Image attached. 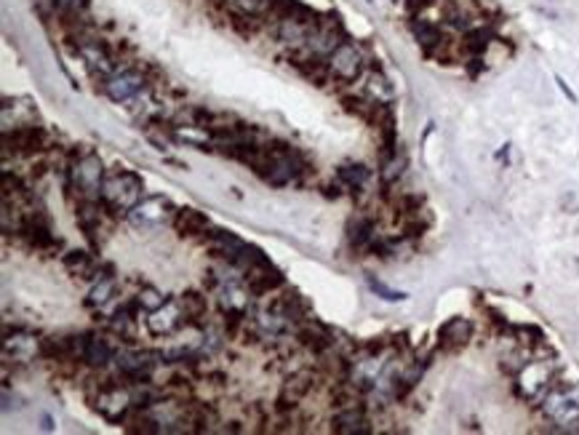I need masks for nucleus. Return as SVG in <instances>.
Masks as SVG:
<instances>
[{"label":"nucleus","mask_w":579,"mask_h":435,"mask_svg":"<svg viewBox=\"0 0 579 435\" xmlns=\"http://www.w3.org/2000/svg\"><path fill=\"white\" fill-rule=\"evenodd\" d=\"M142 193H144V182L137 171H115L110 174L102 184V206L107 211H113L117 217H128L137 203L142 200Z\"/></svg>","instance_id":"f257e3e1"},{"label":"nucleus","mask_w":579,"mask_h":435,"mask_svg":"<svg viewBox=\"0 0 579 435\" xmlns=\"http://www.w3.org/2000/svg\"><path fill=\"white\" fill-rule=\"evenodd\" d=\"M315 385V374L313 371H307V368H299V371H294L286 382H283V388H280V395H278V412H289V409H294L297 403L313 390Z\"/></svg>","instance_id":"ddd939ff"},{"label":"nucleus","mask_w":579,"mask_h":435,"mask_svg":"<svg viewBox=\"0 0 579 435\" xmlns=\"http://www.w3.org/2000/svg\"><path fill=\"white\" fill-rule=\"evenodd\" d=\"M144 83H147V78H144L142 69H134V67L117 69V72H113L105 81V94H107V99L120 104V102L134 99V96L144 89Z\"/></svg>","instance_id":"1a4fd4ad"},{"label":"nucleus","mask_w":579,"mask_h":435,"mask_svg":"<svg viewBox=\"0 0 579 435\" xmlns=\"http://www.w3.org/2000/svg\"><path fill=\"white\" fill-rule=\"evenodd\" d=\"M40 347H43V342L38 339V337H33L30 332H13V334H6V339H3V355H6V361H19V363H27V361H33L35 355H40Z\"/></svg>","instance_id":"2eb2a0df"},{"label":"nucleus","mask_w":579,"mask_h":435,"mask_svg":"<svg viewBox=\"0 0 579 435\" xmlns=\"http://www.w3.org/2000/svg\"><path fill=\"white\" fill-rule=\"evenodd\" d=\"M348 238L352 249H371V243L377 241V227L369 217H355L348 225Z\"/></svg>","instance_id":"aec40b11"},{"label":"nucleus","mask_w":579,"mask_h":435,"mask_svg":"<svg viewBox=\"0 0 579 435\" xmlns=\"http://www.w3.org/2000/svg\"><path fill=\"white\" fill-rule=\"evenodd\" d=\"M115 288H117L115 278H96V283H93L91 291H88L86 305H88V307H105L107 302L115 297Z\"/></svg>","instance_id":"a878e982"},{"label":"nucleus","mask_w":579,"mask_h":435,"mask_svg":"<svg viewBox=\"0 0 579 435\" xmlns=\"http://www.w3.org/2000/svg\"><path fill=\"white\" fill-rule=\"evenodd\" d=\"M369 288L377 294V297H382L384 302H403V299H408L406 291H395V288L384 286L382 281H377V278H369Z\"/></svg>","instance_id":"72a5a7b5"},{"label":"nucleus","mask_w":579,"mask_h":435,"mask_svg":"<svg viewBox=\"0 0 579 435\" xmlns=\"http://www.w3.org/2000/svg\"><path fill=\"white\" fill-rule=\"evenodd\" d=\"M187 323H190V318H187L179 297H168L158 310L147 312V329L152 337H174Z\"/></svg>","instance_id":"0eeeda50"},{"label":"nucleus","mask_w":579,"mask_h":435,"mask_svg":"<svg viewBox=\"0 0 579 435\" xmlns=\"http://www.w3.org/2000/svg\"><path fill=\"white\" fill-rule=\"evenodd\" d=\"M406 166H408V155H406V149H395L393 155L382 158L379 179H382L384 187H390V184L398 182V179H401V176L406 174Z\"/></svg>","instance_id":"393cba45"},{"label":"nucleus","mask_w":579,"mask_h":435,"mask_svg":"<svg viewBox=\"0 0 579 435\" xmlns=\"http://www.w3.org/2000/svg\"><path fill=\"white\" fill-rule=\"evenodd\" d=\"M113 358H115V350H113V344L107 342L105 337H88V342H86V355H83V361H86L88 366L102 368V366H107Z\"/></svg>","instance_id":"4be33fe9"},{"label":"nucleus","mask_w":579,"mask_h":435,"mask_svg":"<svg viewBox=\"0 0 579 435\" xmlns=\"http://www.w3.org/2000/svg\"><path fill=\"white\" fill-rule=\"evenodd\" d=\"M243 275H246L243 283L248 286V291H251L254 297H265V294L283 286V275H280V270H275V267L270 264V259L251 264Z\"/></svg>","instance_id":"f8f14e48"},{"label":"nucleus","mask_w":579,"mask_h":435,"mask_svg":"<svg viewBox=\"0 0 579 435\" xmlns=\"http://www.w3.org/2000/svg\"><path fill=\"white\" fill-rule=\"evenodd\" d=\"M336 176H339V182L342 184H348L350 190H360L363 184L369 182L371 174L363 163H348V166H339Z\"/></svg>","instance_id":"cd10ccee"},{"label":"nucleus","mask_w":579,"mask_h":435,"mask_svg":"<svg viewBox=\"0 0 579 435\" xmlns=\"http://www.w3.org/2000/svg\"><path fill=\"white\" fill-rule=\"evenodd\" d=\"M414 38L425 51H432V48H438L443 43V33H440L438 24L432 22H414Z\"/></svg>","instance_id":"c85d7f7f"},{"label":"nucleus","mask_w":579,"mask_h":435,"mask_svg":"<svg viewBox=\"0 0 579 435\" xmlns=\"http://www.w3.org/2000/svg\"><path fill=\"white\" fill-rule=\"evenodd\" d=\"M174 214H176V208L168 198L152 195V198H142L139 203H137V208L128 214V222H131L134 227H142V230L161 227L166 222H174Z\"/></svg>","instance_id":"423d86ee"},{"label":"nucleus","mask_w":579,"mask_h":435,"mask_svg":"<svg viewBox=\"0 0 579 435\" xmlns=\"http://www.w3.org/2000/svg\"><path fill=\"white\" fill-rule=\"evenodd\" d=\"M331 430L342 435L369 433V419H366V414L360 412V409H355V406H342V409L334 414V419H331Z\"/></svg>","instance_id":"a211bd4d"},{"label":"nucleus","mask_w":579,"mask_h":435,"mask_svg":"<svg viewBox=\"0 0 579 435\" xmlns=\"http://www.w3.org/2000/svg\"><path fill=\"white\" fill-rule=\"evenodd\" d=\"M491 38H494V33L488 30V27H475V30H467L464 33V48L470 51V54H483L488 48V43H491Z\"/></svg>","instance_id":"c756f323"},{"label":"nucleus","mask_w":579,"mask_h":435,"mask_svg":"<svg viewBox=\"0 0 579 435\" xmlns=\"http://www.w3.org/2000/svg\"><path fill=\"white\" fill-rule=\"evenodd\" d=\"M134 302H137V307L144 310V312H152V310H158L166 302V297H163L161 291L155 286H142L139 294L134 297Z\"/></svg>","instance_id":"2f4dec72"},{"label":"nucleus","mask_w":579,"mask_h":435,"mask_svg":"<svg viewBox=\"0 0 579 435\" xmlns=\"http://www.w3.org/2000/svg\"><path fill=\"white\" fill-rule=\"evenodd\" d=\"M179 302H182V307H185L190 323L200 321V318L206 315V297H203V294H197V291H185V294L179 297Z\"/></svg>","instance_id":"7c9ffc66"},{"label":"nucleus","mask_w":579,"mask_h":435,"mask_svg":"<svg viewBox=\"0 0 579 435\" xmlns=\"http://www.w3.org/2000/svg\"><path fill=\"white\" fill-rule=\"evenodd\" d=\"M251 291L248 286L238 283V281H230V283H222L219 286V305L222 312H238V315H246L248 312V305H251Z\"/></svg>","instance_id":"dca6fc26"},{"label":"nucleus","mask_w":579,"mask_h":435,"mask_svg":"<svg viewBox=\"0 0 579 435\" xmlns=\"http://www.w3.org/2000/svg\"><path fill=\"white\" fill-rule=\"evenodd\" d=\"M64 270L75 275V278H99L93 256L88 252H83V249H72V252L64 254Z\"/></svg>","instance_id":"412c9836"},{"label":"nucleus","mask_w":579,"mask_h":435,"mask_svg":"<svg viewBox=\"0 0 579 435\" xmlns=\"http://www.w3.org/2000/svg\"><path fill=\"white\" fill-rule=\"evenodd\" d=\"M515 339H518V344L521 347H537V344H542V332L537 329V326H515Z\"/></svg>","instance_id":"473e14b6"},{"label":"nucleus","mask_w":579,"mask_h":435,"mask_svg":"<svg viewBox=\"0 0 579 435\" xmlns=\"http://www.w3.org/2000/svg\"><path fill=\"white\" fill-rule=\"evenodd\" d=\"M363 94L369 96L371 102H377V104H390L395 99L393 83L387 81L382 72H371L369 78H366V89H363Z\"/></svg>","instance_id":"b1692460"},{"label":"nucleus","mask_w":579,"mask_h":435,"mask_svg":"<svg viewBox=\"0 0 579 435\" xmlns=\"http://www.w3.org/2000/svg\"><path fill=\"white\" fill-rule=\"evenodd\" d=\"M556 385V363L553 361H529L526 366L515 374V390L526 401H542L547 390Z\"/></svg>","instance_id":"20e7f679"},{"label":"nucleus","mask_w":579,"mask_h":435,"mask_svg":"<svg viewBox=\"0 0 579 435\" xmlns=\"http://www.w3.org/2000/svg\"><path fill=\"white\" fill-rule=\"evenodd\" d=\"M93 409L105 417L107 422H126L128 412L134 409V390L126 388V385H110V388H102L96 401H93Z\"/></svg>","instance_id":"39448f33"},{"label":"nucleus","mask_w":579,"mask_h":435,"mask_svg":"<svg viewBox=\"0 0 579 435\" xmlns=\"http://www.w3.org/2000/svg\"><path fill=\"white\" fill-rule=\"evenodd\" d=\"M326 62H328V72L334 75L336 81H345V83L358 81L360 75H363V67H366L360 48L348 43V40H342Z\"/></svg>","instance_id":"6e6552de"},{"label":"nucleus","mask_w":579,"mask_h":435,"mask_svg":"<svg viewBox=\"0 0 579 435\" xmlns=\"http://www.w3.org/2000/svg\"><path fill=\"white\" fill-rule=\"evenodd\" d=\"M438 339H440V347L446 350H457V347H464V344L473 339V321L467 318H449L438 329Z\"/></svg>","instance_id":"f3484780"},{"label":"nucleus","mask_w":579,"mask_h":435,"mask_svg":"<svg viewBox=\"0 0 579 435\" xmlns=\"http://www.w3.org/2000/svg\"><path fill=\"white\" fill-rule=\"evenodd\" d=\"M137 302H131V305H126V307H120L110 318V332L115 334V337H120V339H126V342H131L134 339V326H137Z\"/></svg>","instance_id":"5701e85b"},{"label":"nucleus","mask_w":579,"mask_h":435,"mask_svg":"<svg viewBox=\"0 0 579 435\" xmlns=\"http://www.w3.org/2000/svg\"><path fill=\"white\" fill-rule=\"evenodd\" d=\"M6 147L19 155H35L40 149H46V131L40 126H16L13 134L6 131Z\"/></svg>","instance_id":"4468645a"},{"label":"nucleus","mask_w":579,"mask_h":435,"mask_svg":"<svg viewBox=\"0 0 579 435\" xmlns=\"http://www.w3.org/2000/svg\"><path fill=\"white\" fill-rule=\"evenodd\" d=\"M556 83H558V89L563 91V96H566L568 102H571V104H577V102H579V99H577V94H574V91H571V89H568V83L563 81L561 75H558V78H556Z\"/></svg>","instance_id":"f704fd0d"},{"label":"nucleus","mask_w":579,"mask_h":435,"mask_svg":"<svg viewBox=\"0 0 579 435\" xmlns=\"http://www.w3.org/2000/svg\"><path fill=\"white\" fill-rule=\"evenodd\" d=\"M78 222H81L83 232L93 241V232L99 230V222H102V211L96 206V200H81V206H78Z\"/></svg>","instance_id":"bb28decb"},{"label":"nucleus","mask_w":579,"mask_h":435,"mask_svg":"<svg viewBox=\"0 0 579 435\" xmlns=\"http://www.w3.org/2000/svg\"><path fill=\"white\" fill-rule=\"evenodd\" d=\"M78 57L86 62V67L91 69L93 75H102V78H110L113 72H117V64L113 54L107 51V46L102 40H93V38H83L78 43Z\"/></svg>","instance_id":"9b49d317"},{"label":"nucleus","mask_w":579,"mask_h":435,"mask_svg":"<svg viewBox=\"0 0 579 435\" xmlns=\"http://www.w3.org/2000/svg\"><path fill=\"white\" fill-rule=\"evenodd\" d=\"M171 225L176 227L179 235H200V232L209 230V217H206L203 211H197V208L185 206V208H176Z\"/></svg>","instance_id":"6ab92c4d"},{"label":"nucleus","mask_w":579,"mask_h":435,"mask_svg":"<svg viewBox=\"0 0 579 435\" xmlns=\"http://www.w3.org/2000/svg\"><path fill=\"white\" fill-rule=\"evenodd\" d=\"M542 414L566 433H579V388L553 385L542 398Z\"/></svg>","instance_id":"f03ea898"},{"label":"nucleus","mask_w":579,"mask_h":435,"mask_svg":"<svg viewBox=\"0 0 579 435\" xmlns=\"http://www.w3.org/2000/svg\"><path fill=\"white\" fill-rule=\"evenodd\" d=\"M105 179V163L96 152H86L70 166V187L81 200H99Z\"/></svg>","instance_id":"7ed1b4c3"},{"label":"nucleus","mask_w":579,"mask_h":435,"mask_svg":"<svg viewBox=\"0 0 579 435\" xmlns=\"http://www.w3.org/2000/svg\"><path fill=\"white\" fill-rule=\"evenodd\" d=\"M299 174H302L299 155L291 147H286V145H275L273 147V166H270V171L265 176L267 182L273 184V187H283V184L294 182Z\"/></svg>","instance_id":"9d476101"},{"label":"nucleus","mask_w":579,"mask_h":435,"mask_svg":"<svg viewBox=\"0 0 579 435\" xmlns=\"http://www.w3.org/2000/svg\"><path fill=\"white\" fill-rule=\"evenodd\" d=\"M393 3H398V0H393Z\"/></svg>","instance_id":"c9c22d12"}]
</instances>
